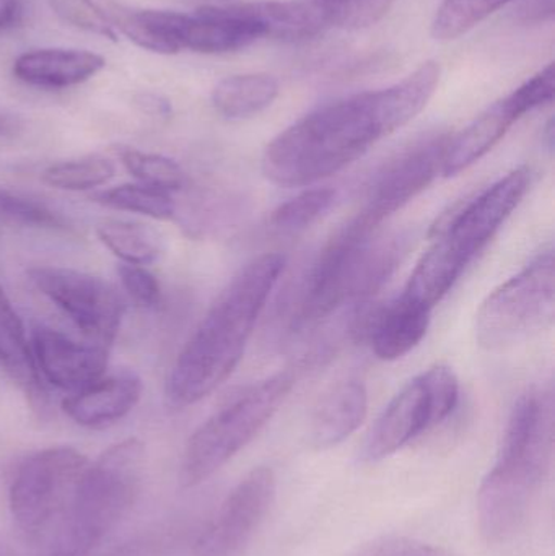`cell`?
Listing matches in <instances>:
<instances>
[{"instance_id":"cell-1","label":"cell","mask_w":555,"mask_h":556,"mask_svg":"<svg viewBox=\"0 0 555 556\" xmlns=\"http://www.w3.org/2000/svg\"><path fill=\"white\" fill-rule=\"evenodd\" d=\"M440 81V65L426 62L393 87L325 104L267 146L263 173L274 185H316L364 156L422 113Z\"/></svg>"},{"instance_id":"cell-2","label":"cell","mask_w":555,"mask_h":556,"mask_svg":"<svg viewBox=\"0 0 555 556\" xmlns=\"http://www.w3.org/2000/svg\"><path fill=\"white\" fill-rule=\"evenodd\" d=\"M283 267L286 257L264 254L231 278L169 369L165 388L169 407L198 404L230 378Z\"/></svg>"},{"instance_id":"cell-3","label":"cell","mask_w":555,"mask_h":556,"mask_svg":"<svg viewBox=\"0 0 555 556\" xmlns=\"http://www.w3.org/2000/svg\"><path fill=\"white\" fill-rule=\"evenodd\" d=\"M553 457V392L531 389L515 402L497 460L478 492L479 532L488 544H504L520 531Z\"/></svg>"},{"instance_id":"cell-4","label":"cell","mask_w":555,"mask_h":556,"mask_svg":"<svg viewBox=\"0 0 555 556\" xmlns=\"http://www.w3.org/2000/svg\"><path fill=\"white\" fill-rule=\"evenodd\" d=\"M352 218L326 244L303 278L293 309V332L318 326L355 301L377 293L394 273L403 254L398 240H381Z\"/></svg>"},{"instance_id":"cell-5","label":"cell","mask_w":555,"mask_h":556,"mask_svg":"<svg viewBox=\"0 0 555 556\" xmlns=\"http://www.w3.org/2000/svg\"><path fill=\"white\" fill-rule=\"evenodd\" d=\"M143 463V444L129 438L88 464L52 551L87 556L116 529L139 495Z\"/></svg>"},{"instance_id":"cell-6","label":"cell","mask_w":555,"mask_h":556,"mask_svg":"<svg viewBox=\"0 0 555 556\" xmlns=\"http://www.w3.org/2000/svg\"><path fill=\"white\" fill-rule=\"evenodd\" d=\"M292 388V372H279L231 395L189 438L179 470L182 485L205 482L234 459L269 424Z\"/></svg>"},{"instance_id":"cell-7","label":"cell","mask_w":555,"mask_h":556,"mask_svg":"<svg viewBox=\"0 0 555 556\" xmlns=\"http://www.w3.org/2000/svg\"><path fill=\"white\" fill-rule=\"evenodd\" d=\"M554 311L555 264L550 247L482 301L476 314V340L489 352L512 349L550 327Z\"/></svg>"},{"instance_id":"cell-8","label":"cell","mask_w":555,"mask_h":556,"mask_svg":"<svg viewBox=\"0 0 555 556\" xmlns=\"http://www.w3.org/2000/svg\"><path fill=\"white\" fill-rule=\"evenodd\" d=\"M90 460L68 446L46 447L26 457L10 485V511L29 538H42L71 508Z\"/></svg>"},{"instance_id":"cell-9","label":"cell","mask_w":555,"mask_h":556,"mask_svg":"<svg viewBox=\"0 0 555 556\" xmlns=\"http://www.w3.org/2000/svg\"><path fill=\"white\" fill-rule=\"evenodd\" d=\"M458 378L436 365L414 378L381 412L362 447L365 463H380L450 417L458 405Z\"/></svg>"},{"instance_id":"cell-10","label":"cell","mask_w":555,"mask_h":556,"mask_svg":"<svg viewBox=\"0 0 555 556\" xmlns=\"http://www.w3.org/2000/svg\"><path fill=\"white\" fill-rule=\"evenodd\" d=\"M28 277L88 342L104 346L114 342L126 314V301L110 281L55 266L31 267Z\"/></svg>"},{"instance_id":"cell-11","label":"cell","mask_w":555,"mask_h":556,"mask_svg":"<svg viewBox=\"0 0 555 556\" xmlns=\"http://www.w3.org/2000/svg\"><path fill=\"white\" fill-rule=\"evenodd\" d=\"M530 185L528 166L514 169L443 214L433 225L430 238L468 267L524 201Z\"/></svg>"},{"instance_id":"cell-12","label":"cell","mask_w":555,"mask_h":556,"mask_svg":"<svg viewBox=\"0 0 555 556\" xmlns=\"http://www.w3.org/2000/svg\"><path fill=\"white\" fill-rule=\"evenodd\" d=\"M450 136L436 134L388 160L365 189L364 204L355 220L370 230H378L391 215L426 191L442 173Z\"/></svg>"},{"instance_id":"cell-13","label":"cell","mask_w":555,"mask_h":556,"mask_svg":"<svg viewBox=\"0 0 555 556\" xmlns=\"http://www.w3.org/2000/svg\"><path fill=\"white\" fill-rule=\"evenodd\" d=\"M276 498V477L267 467L251 470L222 503L205 532L199 556H240L251 544Z\"/></svg>"},{"instance_id":"cell-14","label":"cell","mask_w":555,"mask_h":556,"mask_svg":"<svg viewBox=\"0 0 555 556\" xmlns=\"http://www.w3.org/2000/svg\"><path fill=\"white\" fill-rule=\"evenodd\" d=\"M33 355L39 376L62 391L77 392L106 375L110 346L78 342L59 330L38 327Z\"/></svg>"},{"instance_id":"cell-15","label":"cell","mask_w":555,"mask_h":556,"mask_svg":"<svg viewBox=\"0 0 555 556\" xmlns=\"http://www.w3.org/2000/svg\"><path fill=\"white\" fill-rule=\"evenodd\" d=\"M166 23L179 51L222 54L240 51L264 38L260 25L235 13L228 3L199 7L194 15L166 12Z\"/></svg>"},{"instance_id":"cell-16","label":"cell","mask_w":555,"mask_h":556,"mask_svg":"<svg viewBox=\"0 0 555 556\" xmlns=\"http://www.w3.org/2000/svg\"><path fill=\"white\" fill-rule=\"evenodd\" d=\"M142 392V381L134 372L103 376L93 384L65 397L62 410L78 427H110L137 407Z\"/></svg>"},{"instance_id":"cell-17","label":"cell","mask_w":555,"mask_h":556,"mask_svg":"<svg viewBox=\"0 0 555 556\" xmlns=\"http://www.w3.org/2000/svg\"><path fill=\"white\" fill-rule=\"evenodd\" d=\"M106 67L103 55L81 49H35L13 62V75L31 87L61 90L90 80Z\"/></svg>"},{"instance_id":"cell-18","label":"cell","mask_w":555,"mask_h":556,"mask_svg":"<svg viewBox=\"0 0 555 556\" xmlns=\"http://www.w3.org/2000/svg\"><path fill=\"white\" fill-rule=\"evenodd\" d=\"M430 314L432 311L401 293L371 317L367 329L371 352L383 362L403 358L422 342Z\"/></svg>"},{"instance_id":"cell-19","label":"cell","mask_w":555,"mask_h":556,"mask_svg":"<svg viewBox=\"0 0 555 556\" xmlns=\"http://www.w3.org/2000/svg\"><path fill=\"white\" fill-rule=\"evenodd\" d=\"M368 414V392L364 382L349 379L329 389L310 418V444L325 451L338 446L358 430Z\"/></svg>"},{"instance_id":"cell-20","label":"cell","mask_w":555,"mask_h":556,"mask_svg":"<svg viewBox=\"0 0 555 556\" xmlns=\"http://www.w3.org/2000/svg\"><path fill=\"white\" fill-rule=\"evenodd\" d=\"M235 13L263 28L264 36L282 41H305L329 28V18L319 0H266L228 3Z\"/></svg>"},{"instance_id":"cell-21","label":"cell","mask_w":555,"mask_h":556,"mask_svg":"<svg viewBox=\"0 0 555 556\" xmlns=\"http://www.w3.org/2000/svg\"><path fill=\"white\" fill-rule=\"evenodd\" d=\"M518 119L520 117L517 116L507 98L492 104L465 130L456 134L455 137H450L445 159H443L442 175L445 178H452L475 165L504 139L505 134Z\"/></svg>"},{"instance_id":"cell-22","label":"cell","mask_w":555,"mask_h":556,"mask_svg":"<svg viewBox=\"0 0 555 556\" xmlns=\"http://www.w3.org/2000/svg\"><path fill=\"white\" fill-rule=\"evenodd\" d=\"M0 366L31 399V402H42L41 376L36 368L31 342L26 337L25 326L2 287H0Z\"/></svg>"},{"instance_id":"cell-23","label":"cell","mask_w":555,"mask_h":556,"mask_svg":"<svg viewBox=\"0 0 555 556\" xmlns=\"http://www.w3.org/2000/svg\"><path fill=\"white\" fill-rule=\"evenodd\" d=\"M277 97L279 84L270 75H231L215 85L212 104L227 119H248L267 110Z\"/></svg>"},{"instance_id":"cell-24","label":"cell","mask_w":555,"mask_h":556,"mask_svg":"<svg viewBox=\"0 0 555 556\" xmlns=\"http://www.w3.org/2000/svg\"><path fill=\"white\" fill-rule=\"evenodd\" d=\"M97 237L123 264L147 267L163 253L162 235L142 222L108 218L97 225Z\"/></svg>"},{"instance_id":"cell-25","label":"cell","mask_w":555,"mask_h":556,"mask_svg":"<svg viewBox=\"0 0 555 556\" xmlns=\"http://www.w3.org/2000/svg\"><path fill=\"white\" fill-rule=\"evenodd\" d=\"M91 201L113 211L142 215L152 220L169 222L178 214V205L173 198V192L140 185V182L104 189L91 195Z\"/></svg>"},{"instance_id":"cell-26","label":"cell","mask_w":555,"mask_h":556,"mask_svg":"<svg viewBox=\"0 0 555 556\" xmlns=\"http://www.w3.org/2000/svg\"><path fill=\"white\" fill-rule=\"evenodd\" d=\"M104 13L113 23L114 29H119L140 48L159 54L179 52L175 39L166 28L163 10H126L123 7L110 5Z\"/></svg>"},{"instance_id":"cell-27","label":"cell","mask_w":555,"mask_h":556,"mask_svg":"<svg viewBox=\"0 0 555 556\" xmlns=\"http://www.w3.org/2000/svg\"><path fill=\"white\" fill-rule=\"evenodd\" d=\"M114 175L116 165L111 160L91 155L52 163L41 173V181L59 191L85 192L108 185Z\"/></svg>"},{"instance_id":"cell-28","label":"cell","mask_w":555,"mask_h":556,"mask_svg":"<svg viewBox=\"0 0 555 556\" xmlns=\"http://www.w3.org/2000/svg\"><path fill=\"white\" fill-rule=\"evenodd\" d=\"M512 0H443L432 23V36L452 41L475 28Z\"/></svg>"},{"instance_id":"cell-29","label":"cell","mask_w":555,"mask_h":556,"mask_svg":"<svg viewBox=\"0 0 555 556\" xmlns=\"http://www.w3.org/2000/svg\"><path fill=\"white\" fill-rule=\"evenodd\" d=\"M119 159L126 172L140 185L152 186L168 192H178L185 188V172L175 160L168 156L127 147L121 150Z\"/></svg>"},{"instance_id":"cell-30","label":"cell","mask_w":555,"mask_h":556,"mask_svg":"<svg viewBox=\"0 0 555 556\" xmlns=\"http://www.w3.org/2000/svg\"><path fill=\"white\" fill-rule=\"evenodd\" d=\"M335 189L313 188L280 204L270 215V225L283 233H297L315 224L335 204Z\"/></svg>"},{"instance_id":"cell-31","label":"cell","mask_w":555,"mask_h":556,"mask_svg":"<svg viewBox=\"0 0 555 556\" xmlns=\"http://www.w3.org/2000/svg\"><path fill=\"white\" fill-rule=\"evenodd\" d=\"M12 224L25 225V227L42 228V230L67 231L71 230L67 220L58 212L49 208L41 202L22 198L7 191L0 199V220Z\"/></svg>"},{"instance_id":"cell-32","label":"cell","mask_w":555,"mask_h":556,"mask_svg":"<svg viewBox=\"0 0 555 556\" xmlns=\"http://www.w3.org/2000/svg\"><path fill=\"white\" fill-rule=\"evenodd\" d=\"M49 7L65 25L74 26L90 35L117 41L116 29L103 9L93 0H48Z\"/></svg>"},{"instance_id":"cell-33","label":"cell","mask_w":555,"mask_h":556,"mask_svg":"<svg viewBox=\"0 0 555 556\" xmlns=\"http://www.w3.org/2000/svg\"><path fill=\"white\" fill-rule=\"evenodd\" d=\"M554 88V64H550L505 98L517 116L524 117L530 111L553 103Z\"/></svg>"},{"instance_id":"cell-34","label":"cell","mask_w":555,"mask_h":556,"mask_svg":"<svg viewBox=\"0 0 555 556\" xmlns=\"http://www.w3.org/2000/svg\"><path fill=\"white\" fill-rule=\"evenodd\" d=\"M123 290L127 296L142 307L159 306L162 301V287L159 278L153 276L146 266H133V264H121L117 267Z\"/></svg>"},{"instance_id":"cell-35","label":"cell","mask_w":555,"mask_h":556,"mask_svg":"<svg viewBox=\"0 0 555 556\" xmlns=\"http://www.w3.org/2000/svg\"><path fill=\"white\" fill-rule=\"evenodd\" d=\"M354 556H453L445 548L411 538H383Z\"/></svg>"},{"instance_id":"cell-36","label":"cell","mask_w":555,"mask_h":556,"mask_svg":"<svg viewBox=\"0 0 555 556\" xmlns=\"http://www.w3.org/2000/svg\"><path fill=\"white\" fill-rule=\"evenodd\" d=\"M25 15V0H0V33L15 28Z\"/></svg>"},{"instance_id":"cell-37","label":"cell","mask_w":555,"mask_h":556,"mask_svg":"<svg viewBox=\"0 0 555 556\" xmlns=\"http://www.w3.org/2000/svg\"><path fill=\"white\" fill-rule=\"evenodd\" d=\"M554 13V0H527L521 5L520 15L524 16L527 22H533V20H544L547 16H553Z\"/></svg>"},{"instance_id":"cell-38","label":"cell","mask_w":555,"mask_h":556,"mask_svg":"<svg viewBox=\"0 0 555 556\" xmlns=\"http://www.w3.org/2000/svg\"><path fill=\"white\" fill-rule=\"evenodd\" d=\"M194 2H201L204 5H227V3H235L237 0H194Z\"/></svg>"},{"instance_id":"cell-39","label":"cell","mask_w":555,"mask_h":556,"mask_svg":"<svg viewBox=\"0 0 555 556\" xmlns=\"http://www.w3.org/2000/svg\"><path fill=\"white\" fill-rule=\"evenodd\" d=\"M7 189L0 188V199L3 198V194H5Z\"/></svg>"}]
</instances>
